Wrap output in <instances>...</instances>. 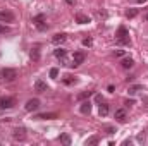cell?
<instances>
[{"mask_svg":"<svg viewBox=\"0 0 148 146\" xmlns=\"http://www.w3.org/2000/svg\"><path fill=\"white\" fill-rule=\"evenodd\" d=\"M115 40H117V45H122V46H126V45H131V40H129V31L124 28V26H119V29H117V33H115Z\"/></svg>","mask_w":148,"mask_h":146,"instance_id":"6da1fadb","label":"cell"},{"mask_svg":"<svg viewBox=\"0 0 148 146\" xmlns=\"http://www.w3.org/2000/svg\"><path fill=\"white\" fill-rule=\"evenodd\" d=\"M17 77V71L16 69H10V67H5L0 71V81H14Z\"/></svg>","mask_w":148,"mask_h":146,"instance_id":"7a4b0ae2","label":"cell"},{"mask_svg":"<svg viewBox=\"0 0 148 146\" xmlns=\"http://www.w3.org/2000/svg\"><path fill=\"white\" fill-rule=\"evenodd\" d=\"M47 17H45V14H38V16H35L33 17V23H35V26H36L40 31H45L47 29Z\"/></svg>","mask_w":148,"mask_h":146,"instance_id":"3957f363","label":"cell"},{"mask_svg":"<svg viewBox=\"0 0 148 146\" xmlns=\"http://www.w3.org/2000/svg\"><path fill=\"white\" fill-rule=\"evenodd\" d=\"M84 59H86L84 52H76V53L73 55V64H71V67H77V65H81V64L84 62Z\"/></svg>","mask_w":148,"mask_h":146,"instance_id":"277c9868","label":"cell"},{"mask_svg":"<svg viewBox=\"0 0 148 146\" xmlns=\"http://www.w3.org/2000/svg\"><path fill=\"white\" fill-rule=\"evenodd\" d=\"M12 138H14L16 141H24V139H26V129H24V127H17V129H14Z\"/></svg>","mask_w":148,"mask_h":146,"instance_id":"5b68a950","label":"cell"},{"mask_svg":"<svg viewBox=\"0 0 148 146\" xmlns=\"http://www.w3.org/2000/svg\"><path fill=\"white\" fill-rule=\"evenodd\" d=\"M14 98L10 96H0V108H12L14 107Z\"/></svg>","mask_w":148,"mask_h":146,"instance_id":"8992f818","label":"cell"},{"mask_svg":"<svg viewBox=\"0 0 148 146\" xmlns=\"http://www.w3.org/2000/svg\"><path fill=\"white\" fill-rule=\"evenodd\" d=\"M24 108L28 110V112H35V110H38L40 108V100H38V98H31V100H28L26 105H24Z\"/></svg>","mask_w":148,"mask_h":146,"instance_id":"52a82bcc","label":"cell"},{"mask_svg":"<svg viewBox=\"0 0 148 146\" xmlns=\"http://www.w3.org/2000/svg\"><path fill=\"white\" fill-rule=\"evenodd\" d=\"M14 14L9 12V10H0V21L2 23H14Z\"/></svg>","mask_w":148,"mask_h":146,"instance_id":"ba28073f","label":"cell"},{"mask_svg":"<svg viewBox=\"0 0 148 146\" xmlns=\"http://www.w3.org/2000/svg\"><path fill=\"white\" fill-rule=\"evenodd\" d=\"M59 115L55 113V112H47V113H38L35 119H38V120H52V119H57Z\"/></svg>","mask_w":148,"mask_h":146,"instance_id":"9c48e42d","label":"cell"},{"mask_svg":"<svg viewBox=\"0 0 148 146\" xmlns=\"http://www.w3.org/2000/svg\"><path fill=\"white\" fill-rule=\"evenodd\" d=\"M79 110H81V113L88 115V113L91 112V102H90V100H83V102H81V107H79Z\"/></svg>","mask_w":148,"mask_h":146,"instance_id":"30bf717a","label":"cell"},{"mask_svg":"<svg viewBox=\"0 0 148 146\" xmlns=\"http://www.w3.org/2000/svg\"><path fill=\"white\" fill-rule=\"evenodd\" d=\"M35 89H36L38 93H45V91H48V86H47V83H43L41 79H38L36 83H35Z\"/></svg>","mask_w":148,"mask_h":146,"instance_id":"8fae6325","label":"cell"},{"mask_svg":"<svg viewBox=\"0 0 148 146\" xmlns=\"http://www.w3.org/2000/svg\"><path fill=\"white\" fill-rule=\"evenodd\" d=\"M66 40H67V35H64V33H57V35L52 36V41H53L55 45H60V43H64Z\"/></svg>","mask_w":148,"mask_h":146,"instance_id":"7c38bea8","label":"cell"},{"mask_svg":"<svg viewBox=\"0 0 148 146\" xmlns=\"http://www.w3.org/2000/svg\"><path fill=\"white\" fill-rule=\"evenodd\" d=\"M114 117H115L119 122H126V119H127V117H126V110L124 108H117L115 113H114Z\"/></svg>","mask_w":148,"mask_h":146,"instance_id":"4fadbf2b","label":"cell"},{"mask_svg":"<svg viewBox=\"0 0 148 146\" xmlns=\"http://www.w3.org/2000/svg\"><path fill=\"white\" fill-rule=\"evenodd\" d=\"M121 65H122V69H131V67L134 65V60H133L131 57H126V59H122Z\"/></svg>","mask_w":148,"mask_h":146,"instance_id":"5bb4252c","label":"cell"},{"mask_svg":"<svg viewBox=\"0 0 148 146\" xmlns=\"http://www.w3.org/2000/svg\"><path fill=\"white\" fill-rule=\"evenodd\" d=\"M29 57H31V60H40V46H35V48H31V52H29Z\"/></svg>","mask_w":148,"mask_h":146,"instance_id":"9a60e30c","label":"cell"},{"mask_svg":"<svg viewBox=\"0 0 148 146\" xmlns=\"http://www.w3.org/2000/svg\"><path fill=\"white\" fill-rule=\"evenodd\" d=\"M76 21H77L79 24H88V23H90V17L84 16V14H76Z\"/></svg>","mask_w":148,"mask_h":146,"instance_id":"2e32d148","label":"cell"},{"mask_svg":"<svg viewBox=\"0 0 148 146\" xmlns=\"http://www.w3.org/2000/svg\"><path fill=\"white\" fill-rule=\"evenodd\" d=\"M53 55H55L57 59H60V60H64V59H66V55H67V52H66L64 48H57V50L53 52Z\"/></svg>","mask_w":148,"mask_h":146,"instance_id":"e0dca14e","label":"cell"},{"mask_svg":"<svg viewBox=\"0 0 148 146\" xmlns=\"http://www.w3.org/2000/svg\"><path fill=\"white\" fill-rule=\"evenodd\" d=\"M98 113H100V117H107V115H109V105H107V103H102Z\"/></svg>","mask_w":148,"mask_h":146,"instance_id":"ac0fdd59","label":"cell"},{"mask_svg":"<svg viewBox=\"0 0 148 146\" xmlns=\"http://www.w3.org/2000/svg\"><path fill=\"white\" fill-rule=\"evenodd\" d=\"M59 139H60V143H62V145H66V146L71 145V136H69V134H60V138H59Z\"/></svg>","mask_w":148,"mask_h":146,"instance_id":"d6986e66","label":"cell"},{"mask_svg":"<svg viewBox=\"0 0 148 146\" xmlns=\"http://www.w3.org/2000/svg\"><path fill=\"white\" fill-rule=\"evenodd\" d=\"M138 91H145V88H143L141 84H136V86H131V88H129V95H134V93H138Z\"/></svg>","mask_w":148,"mask_h":146,"instance_id":"ffe728a7","label":"cell"},{"mask_svg":"<svg viewBox=\"0 0 148 146\" xmlns=\"http://www.w3.org/2000/svg\"><path fill=\"white\" fill-rule=\"evenodd\" d=\"M91 95H93V91H83V93H79V95H77V100H79V102H83V100L90 98Z\"/></svg>","mask_w":148,"mask_h":146,"instance_id":"44dd1931","label":"cell"},{"mask_svg":"<svg viewBox=\"0 0 148 146\" xmlns=\"http://www.w3.org/2000/svg\"><path fill=\"white\" fill-rule=\"evenodd\" d=\"M84 145H86V146H93V145H98V136H91V138H88Z\"/></svg>","mask_w":148,"mask_h":146,"instance_id":"7402d4cb","label":"cell"},{"mask_svg":"<svg viewBox=\"0 0 148 146\" xmlns=\"http://www.w3.org/2000/svg\"><path fill=\"white\" fill-rule=\"evenodd\" d=\"M138 16V9H129L127 12H126V17L127 19H133V17H136Z\"/></svg>","mask_w":148,"mask_h":146,"instance_id":"603a6c76","label":"cell"},{"mask_svg":"<svg viewBox=\"0 0 148 146\" xmlns=\"http://www.w3.org/2000/svg\"><path fill=\"white\" fill-rule=\"evenodd\" d=\"M76 83V79H74L73 76H66L64 77V84H74Z\"/></svg>","mask_w":148,"mask_h":146,"instance_id":"cb8c5ba5","label":"cell"},{"mask_svg":"<svg viewBox=\"0 0 148 146\" xmlns=\"http://www.w3.org/2000/svg\"><path fill=\"white\" fill-rule=\"evenodd\" d=\"M57 76H59V69H57V67L50 69V77H52V79H57Z\"/></svg>","mask_w":148,"mask_h":146,"instance_id":"d4e9b609","label":"cell"},{"mask_svg":"<svg viewBox=\"0 0 148 146\" xmlns=\"http://www.w3.org/2000/svg\"><path fill=\"white\" fill-rule=\"evenodd\" d=\"M83 45H84V46H91V45H93V40H91V38H84V40H83Z\"/></svg>","mask_w":148,"mask_h":146,"instance_id":"484cf974","label":"cell"},{"mask_svg":"<svg viewBox=\"0 0 148 146\" xmlns=\"http://www.w3.org/2000/svg\"><path fill=\"white\" fill-rule=\"evenodd\" d=\"M10 29L7 28V26H3V24H0V35H7Z\"/></svg>","mask_w":148,"mask_h":146,"instance_id":"4316f807","label":"cell"},{"mask_svg":"<svg viewBox=\"0 0 148 146\" xmlns=\"http://www.w3.org/2000/svg\"><path fill=\"white\" fill-rule=\"evenodd\" d=\"M124 105H126V107H131V105H134V100H126Z\"/></svg>","mask_w":148,"mask_h":146,"instance_id":"83f0119b","label":"cell"},{"mask_svg":"<svg viewBox=\"0 0 148 146\" xmlns=\"http://www.w3.org/2000/svg\"><path fill=\"white\" fill-rule=\"evenodd\" d=\"M105 131H107V134H114V132H115L114 127H105Z\"/></svg>","mask_w":148,"mask_h":146,"instance_id":"f1b7e54d","label":"cell"},{"mask_svg":"<svg viewBox=\"0 0 148 146\" xmlns=\"http://www.w3.org/2000/svg\"><path fill=\"white\" fill-rule=\"evenodd\" d=\"M124 55V50H115V57H122Z\"/></svg>","mask_w":148,"mask_h":146,"instance_id":"f546056e","label":"cell"},{"mask_svg":"<svg viewBox=\"0 0 148 146\" xmlns=\"http://www.w3.org/2000/svg\"><path fill=\"white\" fill-rule=\"evenodd\" d=\"M66 3H69V5H74V3H76V0H66Z\"/></svg>","mask_w":148,"mask_h":146,"instance_id":"4dcf8cb0","label":"cell"},{"mask_svg":"<svg viewBox=\"0 0 148 146\" xmlns=\"http://www.w3.org/2000/svg\"><path fill=\"white\" fill-rule=\"evenodd\" d=\"M136 2H138V3H145L147 0H136Z\"/></svg>","mask_w":148,"mask_h":146,"instance_id":"1f68e13d","label":"cell"},{"mask_svg":"<svg viewBox=\"0 0 148 146\" xmlns=\"http://www.w3.org/2000/svg\"><path fill=\"white\" fill-rule=\"evenodd\" d=\"M147 21H148V12H147Z\"/></svg>","mask_w":148,"mask_h":146,"instance_id":"d6a6232c","label":"cell"}]
</instances>
